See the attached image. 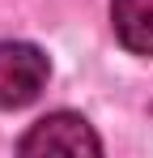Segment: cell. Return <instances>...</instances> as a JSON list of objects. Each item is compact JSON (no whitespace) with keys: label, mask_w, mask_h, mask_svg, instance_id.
<instances>
[{"label":"cell","mask_w":153,"mask_h":158,"mask_svg":"<svg viewBox=\"0 0 153 158\" xmlns=\"http://www.w3.org/2000/svg\"><path fill=\"white\" fill-rule=\"evenodd\" d=\"M51 64L34 43H0V111H17L47 90Z\"/></svg>","instance_id":"1"},{"label":"cell","mask_w":153,"mask_h":158,"mask_svg":"<svg viewBox=\"0 0 153 158\" xmlns=\"http://www.w3.org/2000/svg\"><path fill=\"white\" fill-rule=\"evenodd\" d=\"M17 150L22 154H68L73 158V154H102V141L76 111H51L22 137Z\"/></svg>","instance_id":"2"},{"label":"cell","mask_w":153,"mask_h":158,"mask_svg":"<svg viewBox=\"0 0 153 158\" xmlns=\"http://www.w3.org/2000/svg\"><path fill=\"white\" fill-rule=\"evenodd\" d=\"M115 39L136 56H153V0H111Z\"/></svg>","instance_id":"3"}]
</instances>
